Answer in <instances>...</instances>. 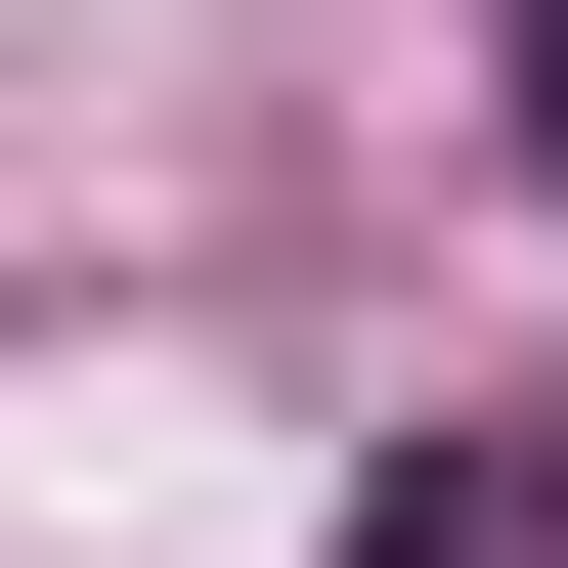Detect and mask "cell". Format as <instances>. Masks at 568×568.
<instances>
[{
    "instance_id": "1",
    "label": "cell",
    "mask_w": 568,
    "mask_h": 568,
    "mask_svg": "<svg viewBox=\"0 0 568 568\" xmlns=\"http://www.w3.org/2000/svg\"><path fill=\"white\" fill-rule=\"evenodd\" d=\"M351 568H568V394H437L394 481H351Z\"/></svg>"
}]
</instances>
